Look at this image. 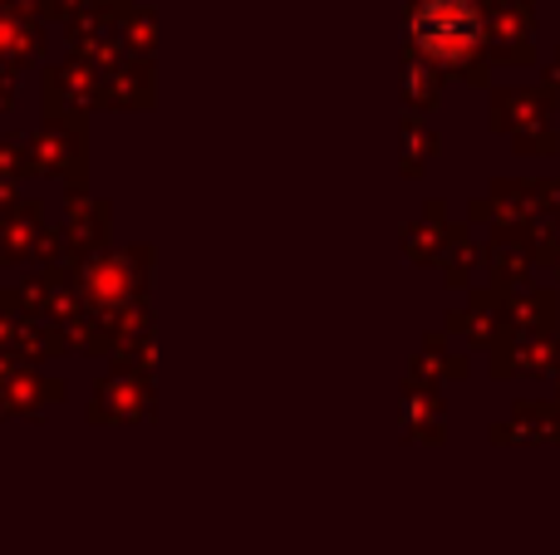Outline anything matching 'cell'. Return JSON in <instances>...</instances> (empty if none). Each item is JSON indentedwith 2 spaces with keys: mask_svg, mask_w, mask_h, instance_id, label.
Segmentation results:
<instances>
[{
  "mask_svg": "<svg viewBox=\"0 0 560 555\" xmlns=\"http://www.w3.org/2000/svg\"><path fill=\"white\" fill-rule=\"evenodd\" d=\"M408 45L433 64H463L482 45V15L472 0H418L408 15Z\"/></svg>",
  "mask_w": 560,
  "mask_h": 555,
  "instance_id": "cell-1",
  "label": "cell"
}]
</instances>
